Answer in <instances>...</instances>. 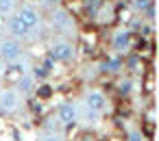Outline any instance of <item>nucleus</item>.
I'll list each match as a JSON object with an SVG mask.
<instances>
[{
	"instance_id": "f257e3e1",
	"label": "nucleus",
	"mask_w": 159,
	"mask_h": 141,
	"mask_svg": "<svg viewBox=\"0 0 159 141\" xmlns=\"http://www.w3.org/2000/svg\"><path fill=\"white\" fill-rule=\"evenodd\" d=\"M24 54V48L22 44L11 37V39H5V41H0V61H5V63H16L20 61Z\"/></svg>"
},
{
	"instance_id": "f03ea898",
	"label": "nucleus",
	"mask_w": 159,
	"mask_h": 141,
	"mask_svg": "<svg viewBox=\"0 0 159 141\" xmlns=\"http://www.w3.org/2000/svg\"><path fill=\"white\" fill-rule=\"evenodd\" d=\"M48 57H50L52 63H68V61L74 59V46L68 44V41H55L50 46Z\"/></svg>"
},
{
	"instance_id": "7ed1b4c3",
	"label": "nucleus",
	"mask_w": 159,
	"mask_h": 141,
	"mask_svg": "<svg viewBox=\"0 0 159 141\" xmlns=\"http://www.w3.org/2000/svg\"><path fill=\"white\" fill-rule=\"evenodd\" d=\"M85 106H87L89 113H102V111H107V98H105V93L98 91V89L87 91V96H85Z\"/></svg>"
},
{
	"instance_id": "20e7f679",
	"label": "nucleus",
	"mask_w": 159,
	"mask_h": 141,
	"mask_svg": "<svg viewBox=\"0 0 159 141\" xmlns=\"http://www.w3.org/2000/svg\"><path fill=\"white\" fill-rule=\"evenodd\" d=\"M20 100H22V93L18 89H5L0 93V109L5 113H13L20 106Z\"/></svg>"
},
{
	"instance_id": "39448f33",
	"label": "nucleus",
	"mask_w": 159,
	"mask_h": 141,
	"mask_svg": "<svg viewBox=\"0 0 159 141\" xmlns=\"http://www.w3.org/2000/svg\"><path fill=\"white\" fill-rule=\"evenodd\" d=\"M16 15H18V18L26 24V28H29L31 33H33V31L42 24V15H39V11H37L35 7H22Z\"/></svg>"
},
{
	"instance_id": "423d86ee",
	"label": "nucleus",
	"mask_w": 159,
	"mask_h": 141,
	"mask_svg": "<svg viewBox=\"0 0 159 141\" xmlns=\"http://www.w3.org/2000/svg\"><path fill=\"white\" fill-rule=\"evenodd\" d=\"M57 117H59V122L66 124V126L76 124V119H79V109H76V104H72V102H63V104H59V109H57Z\"/></svg>"
},
{
	"instance_id": "0eeeda50",
	"label": "nucleus",
	"mask_w": 159,
	"mask_h": 141,
	"mask_svg": "<svg viewBox=\"0 0 159 141\" xmlns=\"http://www.w3.org/2000/svg\"><path fill=\"white\" fill-rule=\"evenodd\" d=\"M7 31H9V35H13L16 39H24V37L31 35V31L26 28V24H24L16 13L9 15V20H7Z\"/></svg>"
},
{
	"instance_id": "6e6552de",
	"label": "nucleus",
	"mask_w": 159,
	"mask_h": 141,
	"mask_svg": "<svg viewBox=\"0 0 159 141\" xmlns=\"http://www.w3.org/2000/svg\"><path fill=\"white\" fill-rule=\"evenodd\" d=\"M50 24H52V28H57V31H68V28L74 26L70 13H68L66 9H55V11H52V18H50Z\"/></svg>"
},
{
	"instance_id": "1a4fd4ad",
	"label": "nucleus",
	"mask_w": 159,
	"mask_h": 141,
	"mask_svg": "<svg viewBox=\"0 0 159 141\" xmlns=\"http://www.w3.org/2000/svg\"><path fill=\"white\" fill-rule=\"evenodd\" d=\"M111 48H113V52H126L131 48V33L129 31H118L111 39Z\"/></svg>"
},
{
	"instance_id": "9d476101",
	"label": "nucleus",
	"mask_w": 159,
	"mask_h": 141,
	"mask_svg": "<svg viewBox=\"0 0 159 141\" xmlns=\"http://www.w3.org/2000/svg\"><path fill=\"white\" fill-rule=\"evenodd\" d=\"M33 87H35V76L33 74H22L18 80H16V89L20 91V93H31L33 91Z\"/></svg>"
},
{
	"instance_id": "9b49d317",
	"label": "nucleus",
	"mask_w": 159,
	"mask_h": 141,
	"mask_svg": "<svg viewBox=\"0 0 159 141\" xmlns=\"http://www.w3.org/2000/svg\"><path fill=\"white\" fill-rule=\"evenodd\" d=\"M16 9V0H0V15H11Z\"/></svg>"
},
{
	"instance_id": "f8f14e48",
	"label": "nucleus",
	"mask_w": 159,
	"mask_h": 141,
	"mask_svg": "<svg viewBox=\"0 0 159 141\" xmlns=\"http://www.w3.org/2000/svg\"><path fill=\"white\" fill-rule=\"evenodd\" d=\"M118 91H120L122 96H129V93L133 91V83H131V80H122L120 87H118Z\"/></svg>"
},
{
	"instance_id": "ddd939ff",
	"label": "nucleus",
	"mask_w": 159,
	"mask_h": 141,
	"mask_svg": "<svg viewBox=\"0 0 159 141\" xmlns=\"http://www.w3.org/2000/svg\"><path fill=\"white\" fill-rule=\"evenodd\" d=\"M150 5H152L150 0H135V2H133V7H135L137 11H142V13H144V11H146V9L150 7Z\"/></svg>"
},
{
	"instance_id": "4468645a",
	"label": "nucleus",
	"mask_w": 159,
	"mask_h": 141,
	"mask_svg": "<svg viewBox=\"0 0 159 141\" xmlns=\"http://www.w3.org/2000/svg\"><path fill=\"white\" fill-rule=\"evenodd\" d=\"M126 141H146V137H144V135H142L139 130H131V132H129V139H126Z\"/></svg>"
},
{
	"instance_id": "2eb2a0df",
	"label": "nucleus",
	"mask_w": 159,
	"mask_h": 141,
	"mask_svg": "<svg viewBox=\"0 0 159 141\" xmlns=\"http://www.w3.org/2000/svg\"><path fill=\"white\" fill-rule=\"evenodd\" d=\"M42 141H63V137H61V135H57V132H48V135H44V137H42Z\"/></svg>"
},
{
	"instance_id": "dca6fc26",
	"label": "nucleus",
	"mask_w": 159,
	"mask_h": 141,
	"mask_svg": "<svg viewBox=\"0 0 159 141\" xmlns=\"http://www.w3.org/2000/svg\"><path fill=\"white\" fill-rule=\"evenodd\" d=\"M83 141H94V139H83Z\"/></svg>"
}]
</instances>
